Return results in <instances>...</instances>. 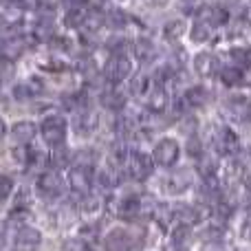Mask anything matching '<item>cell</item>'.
Here are the masks:
<instances>
[{
	"label": "cell",
	"instance_id": "obj_29",
	"mask_svg": "<svg viewBox=\"0 0 251 251\" xmlns=\"http://www.w3.org/2000/svg\"><path fill=\"white\" fill-rule=\"evenodd\" d=\"M231 60H234V66H240V69H251V47H236L231 49Z\"/></svg>",
	"mask_w": 251,
	"mask_h": 251
},
{
	"label": "cell",
	"instance_id": "obj_8",
	"mask_svg": "<svg viewBox=\"0 0 251 251\" xmlns=\"http://www.w3.org/2000/svg\"><path fill=\"white\" fill-rule=\"evenodd\" d=\"M69 185L75 194H79V199L86 194H91L93 187V170L91 168H71L69 172Z\"/></svg>",
	"mask_w": 251,
	"mask_h": 251
},
{
	"label": "cell",
	"instance_id": "obj_9",
	"mask_svg": "<svg viewBox=\"0 0 251 251\" xmlns=\"http://www.w3.org/2000/svg\"><path fill=\"white\" fill-rule=\"evenodd\" d=\"M227 110H229V115L236 119V122H243L247 124L251 122V100L245 95H229L225 101Z\"/></svg>",
	"mask_w": 251,
	"mask_h": 251
},
{
	"label": "cell",
	"instance_id": "obj_38",
	"mask_svg": "<svg viewBox=\"0 0 251 251\" xmlns=\"http://www.w3.org/2000/svg\"><path fill=\"white\" fill-rule=\"evenodd\" d=\"M4 245H7V243H4V227L0 225V251L4 249Z\"/></svg>",
	"mask_w": 251,
	"mask_h": 251
},
{
	"label": "cell",
	"instance_id": "obj_1",
	"mask_svg": "<svg viewBox=\"0 0 251 251\" xmlns=\"http://www.w3.org/2000/svg\"><path fill=\"white\" fill-rule=\"evenodd\" d=\"M66 119L62 115H49V117L42 119L40 124V132H42V139L47 141V146L57 148V146H64V139H66Z\"/></svg>",
	"mask_w": 251,
	"mask_h": 251
},
{
	"label": "cell",
	"instance_id": "obj_33",
	"mask_svg": "<svg viewBox=\"0 0 251 251\" xmlns=\"http://www.w3.org/2000/svg\"><path fill=\"white\" fill-rule=\"evenodd\" d=\"M187 240H190V227L185 225H176L172 229V243L176 245V247H185Z\"/></svg>",
	"mask_w": 251,
	"mask_h": 251
},
{
	"label": "cell",
	"instance_id": "obj_23",
	"mask_svg": "<svg viewBox=\"0 0 251 251\" xmlns=\"http://www.w3.org/2000/svg\"><path fill=\"white\" fill-rule=\"evenodd\" d=\"M139 212H141V199L139 196H124L117 205V214L122 218H128V221L132 216H137Z\"/></svg>",
	"mask_w": 251,
	"mask_h": 251
},
{
	"label": "cell",
	"instance_id": "obj_30",
	"mask_svg": "<svg viewBox=\"0 0 251 251\" xmlns=\"http://www.w3.org/2000/svg\"><path fill=\"white\" fill-rule=\"evenodd\" d=\"M126 22H128V16L122 11V9H113V11L104 13V25H108L110 29H124Z\"/></svg>",
	"mask_w": 251,
	"mask_h": 251
},
{
	"label": "cell",
	"instance_id": "obj_27",
	"mask_svg": "<svg viewBox=\"0 0 251 251\" xmlns=\"http://www.w3.org/2000/svg\"><path fill=\"white\" fill-rule=\"evenodd\" d=\"M93 178L97 181L100 187H104V190H113V187L119 183V172L113 170V168H101L93 174Z\"/></svg>",
	"mask_w": 251,
	"mask_h": 251
},
{
	"label": "cell",
	"instance_id": "obj_7",
	"mask_svg": "<svg viewBox=\"0 0 251 251\" xmlns=\"http://www.w3.org/2000/svg\"><path fill=\"white\" fill-rule=\"evenodd\" d=\"M13 251H38L42 245V234L33 227H20L13 236Z\"/></svg>",
	"mask_w": 251,
	"mask_h": 251
},
{
	"label": "cell",
	"instance_id": "obj_15",
	"mask_svg": "<svg viewBox=\"0 0 251 251\" xmlns=\"http://www.w3.org/2000/svg\"><path fill=\"white\" fill-rule=\"evenodd\" d=\"M146 104L152 113L161 115L165 108H168V88H165L163 84H154L146 97Z\"/></svg>",
	"mask_w": 251,
	"mask_h": 251
},
{
	"label": "cell",
	"instance_id": "obj_11",
	"mask_svg": "<svg viewBox=\"0 0 251 251\" xmlns=\"http://www.w3.org/2000/svg\"><path fill=\"white\" fill-rule=\"evenodd\" d=\"M25 51H26L25 35H11L9 40L0 42V57H2L4 62H16Z\"/></svg>",
	"mask_w": 251,
	"mask_h": 251
},
{
	"label": "cell",
	"instance_id": "obj_35",
	"mask_svg": "<svg viewBox=\"0 0 251 251\" xmlns=\"http://www.w3.org/2000/svg\"><path fill=\"white\" fill-rule=\"evenodd\" d=\"M64 251H91V247L82 238H71L64 243Z\"/></svg>",
	"mask_w": 251,
	"mask_h": 251
},
{
	"label": "cell",
	"instance_id": "obj_36",
	"mask_svg": "<svg viewBox=\"0 0 251 251\" xmlns=\"http://www.w3.org/2000/svg\"><path fill=\"white\" fill-rule=\"evenodd\" d=\"M66 9H88L91 7V0H64Z\"/></svg>",
	"mask_w": 251,
	"mask_h": 251
},
{
	"label": "cell",
	"instance_id": "obj_4",
	"mask_svg": "<svg viewBox=\"0 0 251 251\" xmlns=\"http://www.w3.org/2000/svg\"><path fill=\"white\" fill-rule=\"evenodd\" d=\"M130 73H132V62H130L124 53H115L104 66V77H106V82L113 84V86L126 82V79L130 77Z\"/></svg>",
	"mask_w": 251,
	"mask_h": 251
},
{
	"label": "cell",
	"instance_id": "obj_14",
	"mask_svg": "<svg viewBox=\"0 0 251 251\" xmlns=\"http://www.w3.org/2000/svg\"><path fill=\"white\" fill-rule=\"evenodd\" d=\"M42 93H44V82L40 77H29L13 86L16 100H33V97H40Z\"/></svg>",
	"mask_w": 251,
	"mask_h": 251
},
{
	"label": "cell",
	"instance_id": "obj_13",
	"mask_svg": "<svg viewBox=\"0 0 251 251\" xmlns=\"http://www.w3.org/2000/svg\"><path fill=\"white\" fill-rule=\"evenodd\" d=\"M132 249V238L122 227L108 231L104 238V251H130Z\"/></svg>",
	"mask_w": 251,
	"mask_h": 251
},
{
	"label": "cell",
	"instance_id": "obj_21",
	"mask_svg": "<svg viewBox=\"0 0 251 251\" xmlns=\"http://www.w3.org/2000/svg\"><path fill=\"white\" fill-rule=\"evenodd\" d=\"M132 51H134V57H137L139 62H143V64L152 62V60H154V55H156V47H154V42H152V40H148V38H139V40H134Z\"/></svg>",
	"mask_w": 251,
	"mask_h": 251
},
{
	"label": "cell",
	"instance_id": "obj_2",
	"mask_svg": "<svg viewBox=\"0 0 251 251\" xmlns=\"http://www.w3.org/2000/svg\"><path fill=\"white\" fill-rule=\"evenodd\" d=\"M124 165H126V170H128V176L134 178V181H139V183L146 181V178H150L152 170H154V161L150 159V154L139 152V150L128 152Z\"/></svg>",
	"mask_w": 251,
	"mask_h": 251
},
{
	"label": "cell",
	"instance_id": "obj_10",
	"mask_svg": "<svg viewBox=\"0 0 251 251\" xmlns=\"http://www.w3.org/2000/svg\"><path fill=\"white\" fill-rule=\"evenodd\" d=\"M165 192L168 194H183L185 190H190L192 185V174L187 170H172L163 181Z\"/></svg>",
	"mask_w": 251,
	"mask_h": 251
},
{
	"label": "cell",
	"instance_id": "obj_22",
	"mask_svg": "<svg viewBox=\"0 0 251 251\" xmlns=\"http://www.w3.org/2000/svg\"><path fill=\"white\" fill-rule=\"evenodd\" d=\"M49 163H51V159H49L47 152H40V150H29L25 156V168L33 170V172H47Z\"/></svg>",
	"mask_w": 251,
	"mask_h": 251
},
{
	"label": "cell",
	"instance_id": "obj_25",
	"mask_svg": "<svg viewBox=\"0 0 251 251\" xmlns=\"http://www.w3.org/2000/svg\"><path fill=\"white\" fill-rule=\"evenodd\" d=\"M209 93L205 91L203 86H192L185 91V95H183V104L190 106V108H201V106L207 101Z\"/></svg>",
	"mask_w": 251,
	"mask_h": 251
},
{
	"label": "cell",
	"instance_id": "obj_31",
	"mask_svg": "<svg viewBox=\"0 0 251 251\" xmlns=\"http://www.w3.org/2000/svg\"><path fill=\"white\" fill-rule=\"evenodd\" d=\"M101 104H104L108 110H122L126 106V100H124L122 93L108 91V93H104V95H101Z\"/></svg>",
	"mask_w": 251,
	"mask_h": 251
},
{
	"label": "cell",
	"instance_id": "obj_26",
	"mask_svg": "<svg viewBox=\"0 0 251 251\" xmlns=\"http://www.w3.org/2000/svg\"><path fill=\"white\" fill-rule=\"evenodd\" d=\"M152 86H154V84L150 82V77L141 73V75H137V77H132V82H130V95L137 97V100H146Z\"/></svg>",
	"mask_w": 251,
	"mask_h": 251
},
{
	"label": "cell",
	"instance_id": "obj_40",
	"mask_svg": "<svg viewBox=\"0 0 251 251\" xmlns=\"http://www.w3.org/2000/svg\"><path fill=\"white\" fill-rule=\"evenodd\" d=\"M249 22H251V13H249Z\"/></svg>",
	"mask_w": 251,
	"mask_h": 251
},
{
	"label": "cell",
	"instance_id": "obj_18",
	"mask_svg": "<svg viewBox=\"0 0 251 251\" xmlns=\"http://www.w3.org/2000/svg\"><path fill=\"white\" fill-rule=\"evenodd\" d=\"M172 214H174V223L185 227H192L201 221V212L194 205H176V207H172Z\"/></svg>",
	"mask_w": 251,
	"mask_h": 251
},
{
	"label": "cell",
	"instance_id": "obj_20",
	"mask_svg": "<svg viewBox=\"0 0 251 251\" xmlns=\"http://www.w3.org/2000/svg\"><path fill=\"white\" fill-rule=\"evenodd\" d=\"M194 71L201 77H212L214 73H218L216 57L209 55V53H199V55L194 57Z\"/></svg>",
	"mask_w": 251,
	"mask_h": 251
},
{
	"label": "cell",
	"instance_id": "obj_12",
	"mask_svg": "<svg viewBox=\"0 0 251 251\" xmlns=\"http://www.w3.org/2000/svg\"><path fill=\"white\" fill-rule=\"evenodd\" d=\"M73 130L77 132V137H91L97 130V117L95 113H91L88 108H82L75 113L73 117Z\"/></svg>",
	"mask_w": 251,
	"mask_h": 251
},
{
	"label": "cell",
	"instance_id": "obj_17",
	"mask_svg": "<svg viewBox=\"0 0 251 251\" xmlns=\"http://www.w3.org/2000/svg\"><path fill=\"white\" fill-rule=\"evenodd\" d=\"M201 20H207L209 25L216 29V26H223L227 25V20H229V11H227L225 7H221V4H209V7H203L201 9Z\"/></svg>",
	"mask_w": 251,
	"mask_h": 251
},
{
	"label": "cell",
	"instance_id": "obj_5",
	"mask_svg": "<svg viewBox=\"0 0 251 251\" xmlns=\"http://www.w3.org/2000/svg\"><path fill=\"white\" fill-rule=\"evenodd\" d=\"M181 156V146L176 139H161L152 150V161L161 168H174Z\"/></svg>",
	"mask_w": 251,
	"mask_h": 251
},
{
	"label": "cell",
	"instance_id": "obj_28",
	"mask_svg": "<svg viewBox=\"0 0 251 251\" xmlns=\"http://www.w3.org/2000/svg\"><path fill=\"white\" fill-rule=\"evenodd\" d=\"M86 16H88V9H69L64 16V25L69 29H84Z\"/></svg>",
	"mask_w": 251,
	"mask_h": 251
},
{
	"label": "cell",
	"instance_id": "obj_24",
	"mask_svg": "<svg viewBox=\"0 0 251 251\" xmlns=\"http://www.w3.org/2000/svg\"><path fill=\"white\" fill-rule=\"evenodd\" d=\"M212 35H214V26L209 25L207 20L196 18V22L192 25V29H190V38L194 40V42H209Z\"/></svg>",
	"mask_w": 251,
	"mask_h": 251
},
{
	"label": "cell",
	"instance_id": "obj_32",
	"mask_svg": "<svg viewBox=\"0 0 251 251\" xmlns=\"http://www.w3.org/2000/svg\"><path fill=\"white\" fill-rule=\"evenodd\" d=\"M183 33H185V22H183V20H170L168 25H165V29H163L165 40H170V42L178 40Z\"/></svg>",
	"mask_w": 251,
	"mask_h": 251
},
{
	"label": "cell",
	"instance_id": "obj_6",
	"mask_svg": "<svg viewBox=\"0 0 251 251\" xmlns=\"http://www.w3.org/2000/svg\"><path fill=\"white\" fill-rule=\"evenodd\" d=\"M212 143H214V150H216V154H221V156L236 154V152H238V148H240L238 134H236L231 128H227V126H218V128L214 130Z\"/></svg>",
	"mask_w": 251,
	"mask_h": 251
},
{
	"label": "cell",
	"instance_id": "obj_34",
	"mask_svg": "<svg viewBox=\"0 0 251 251\" xmlns=\"http://www.w3.org/2000/svg\"><path fill=\"white\" fill-rule=\"evenodd\" d=\"M13 192V178L7 174H0V201L9 199V194Z\"/></svg>",
	"mask_w": 251,
	"mask_h": 251
},
{
	"label": "cell",
	"instance_id": "obj_37",
	"mask_svg": "<svg viewBox=\"0 0 251 251\" xmlns=\"http://www.w3.org/2000/svg\"><path fill=\"white\" fill-rule=\"evenodd\" d=\"M240 236H243L245 240H249V243H251V214H249L247 218H245L243 225H240Z\"/></svg>",
	"mask_w": 251,
	"mask_h": 251
},
{
	"label": "cell",
	"instance_id": "obj_16",
	"mask_svg": "<svg viewBox=\"0 0 251 251\" xmlns=\"http://www.w3.org/2000/svg\"><path fill=\"white\" fill-rule=\"evenodd\" d=\"M218 77L225 86H243V84H247V71L234 64L223 66V69H218Z\"/></svg>",
	"mask_w": 251,
	"mask_h": 251
},
{
	"label": "cell",
	"instance_id": "obj_19",
	"mask_svg": "<svg viewBox=\"0 0 251 251\" xmlns=\"http://www.w3.org/2000/svg\"><path fill=\"white\" fill-rule=\"evenodd\" d=\"M35 132H38V128H35L33 122H18L11 126V137L16 143H20V146L26 148V143L33 141Z\"/></svg>",
	"mask_w": 251,
	"mask_h": 251
},
{
	"label": "cell",
	"instance_id": "obj_3",
	"mask_svg": "<svg viewBox=\"0 0 251 251\" xmlns=\"http://www.w3.org/2000/svg\"><path fill=\"white\" fill-rule=\"evenodd\" d=\"M35 187H38V194L44 196V199H60V196L66 192V181L62 178L60 172L47 170V172H42L38 176Z\"/></svg>",
	"mask_w": 251,
	"mask_h": 251
},
{
	"label": "cell",
	"instance_id": "obj_39",
	"mask_svg": "<svg viewBox=\"0 0 251 251\" xmlns=\"http://www.w3.org/2000/svg\"><path fill=\"white\" fill-rule=\"evenodd\" d=\"M4 130H7V128H4V122H2V117H0V139L4 137Z\"/></svg>",
	"mask_w": 251,
	"mask_h": 251
}]
</instances>
